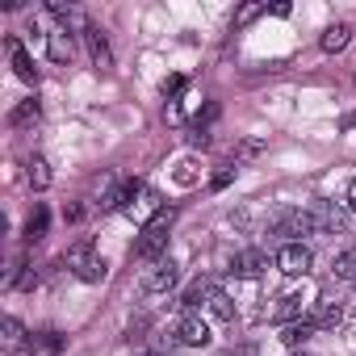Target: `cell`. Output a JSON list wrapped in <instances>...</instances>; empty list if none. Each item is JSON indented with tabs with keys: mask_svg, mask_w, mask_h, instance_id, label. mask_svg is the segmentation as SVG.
I'll return each mask as SVG.
<instances>
[{
	"mask_svg": "<svg viewBox=\"0 0 356 356\" xmlns=\"http://www.w3.org/2000/svg\"><path fill=\"white\" fill-rule=\"evenodd\" d=\"M210 310H214V318H222V323H231V318H235V302H231L222 289L210 298Z\"/></svg>",
	"mask_w": 356,
	"mask_h": 356,
	"instance_id": "obj_23",
	"label": "cell"
},
{
	"mask_svg": "<svg viewBox=\"0 0 356 356\" xmlns=\"http://www.w3.org/2000/svg\"><path fill=\"white\" fill-rule=\"evenodd\" d=\"M314 331H318V327H314L310 318H302V323H289V327L281 331V343H285V348H302V343H306Z\"/></svg>",
	"mask_w": 356,
	"mask_h": 356,
	"instance_id": "obj_15",
	"label": "cell"
},
{
	"mask_svg": "<svg viewBox=\"0 0 356 356\" xmlns=\"http://www.w3.org/2000/svg\"><path fill=\"white\" fill-rule=\"evenodd\" d=\"M30 185H34V189H47V185H51V163H47L42 155L30 159Z\"/></svg>",
	"mask_w": 356,
	"mask_h": 356,
	"instance_id": "obj_19",
	"label": "cell"
},
{
	"mask_svg": "<svg viewBox=\"0 0 356 356\" xmlns=\"http://www.w3.org/2000/svg\"><path fill=\"white\" fill-rule=\"evenodd\" d=\"M38 113H42V109H38V101H22V105L9 113V126H13V130H22V126L38 122Z\"/></svg>",
	"mask_w": 356,
	"mask_h": 356,
	"instance_id": "obj_17",
	"label": "cell"
},
{
	"mask_svg": "<svg viewBox=\"0 0 356 356\" xmlns=\"http://www.w3.org/2000/svg\"><path fill=\"white\" fill-rule=\"evenodd\" d=\"M335 277L356 281V252H339V256H335Z\"/></svg>",
	"mask_w": 356,
	"mask_h": 356,
	"instance_id": "obj_24",
	"label": "cell"
},
{
	"mask_svg": "<svg viewBox=\"0 0 356 356\" xmlns=\"http://www.w3.org/2000/svg\"><path fill=\"white\" fill-rule=\"evenodd\" d=\"M172 222H176V210L172 206H159L155 214H151V222L143 227V239H138V256L143 260H159L163 256V248H168V231H172Z\"/></svg>",
	"mask_w": 356,
	"mask_h": 356,
	"instance_id": "obj_1",
	"label": "cell"
},
{
	"mask_svg": "<svg viewBox=\"0 0 356 356\" xmlns=\"http://www.w3.org/2000/svg\"><path fill=\"white\" fill-rule=\"evenodd\" d=\"M348 210H356V176L348 181Z\"/></svg>",
	"mask_w": 356,
	"mask_h": 356,
	"instance_id": "obj_29",
	"label": "cell"
},
{
	"mask_svg": "<svg viewBox=\"0 0 356 356\" xmlns=\"http://www.w3.org/2000/svg\"><path fill=\"white\" fill-rule=\"evenodd\" d=\"M231 181H235V172H231V168H227V172H218V176H214V189H227V185H231Z\"/></svg>",
	"mask_w": 356,
	"mask_h": 356,
	"instance_id": "obj_28",
	"label": "cell"
},
{
	"mask_svg": "<svg viewBox=\"0 0 356 356\" xmlns=\"http://www.w3.org/2000/svg\"><path fill=\"white\" fill-rule=\"evenodd\" d=\"M176 281H181V268H176L172 260H155L151 273L143 277V289H147V293H168Z\"/></svg>",
	"mask_w": 356,
	"mask_h": 356,
	"instance_id": "obj_5",
	"label": "cell"
},
{
	"mask_svg": "<svg viewBox=\"0 0 356 356\" xmlns=\"http://www.w3.org/2000/svg\"><path fill=\"white\" fill-rule=\"evenodd\" d=\"M67 268H72L84 285H101V281H105V273H109V268H105V260H101V256H92V243H88V239H84V243H76V248L67 252Z\"/></svg>",
	"mask_w": 356,
	"mask_h": 356,
	"instance_id": "obj_2",
	"label": "cell"
},
{
	"mask_svg": "<svg viewBox=\"0 0 356 356\" xmlns=\"http://www.w3.org/2000/svg\"><path fill=\"white\" fill-rule=\"evenodd\" d=\"M310 264H314V252H310L306 243H285V248L277 252V268H281L285 277H306Z\"/></svg>",
	"mask_w": 356,
	"mask_h": 356,
	"instance_id": "obj_3",
	"label": "cell"
},
{
	"mask_svg": "<svg viewBox=\"0 0 356 356\" xmlns=\"http://www.w3.org/2000/svg\"><path fill=\"white\" fill-rule=\"evenodd\" d=\"M310 214H314V227H318V231H343V227H348V214H343L339 206H331V202H314Z\"/></svg>",
	"mask_w": 356,
	"mask_h": 356,
	"instance_id": "obj_6",
	"label": "cell"
},
{
	"mask_svg": "<svg viewBox=\"0 0 356 356\" xmlns=\"http://www.w3.org/2000/svg\"><path fill=\"white\" fill-rule=\"evenodd\" d=\"M293 356H298V352H293Z\"/></svg>",
	"mask_w": 356,
	"mask_h": 356,
	"instance_id": "obj_33",
	"label": "cell"
},
{
	"mask_svg": "<svg viewBox=\"0 0 356 356\" xmlns=\"http://www.w3.org/2000/svg\"><path fill=\"white\" fill-rule=\"evenodd\" d=\"M260 13H264V5H243V9L235 13V30H243V26H252V22H256Z\"/></svg>",
	"mask_w": 356,
	"mask_h": 356,
	"instance_id": "obj_26",
	"label": "cell"
},
{
	"mask_svg": "<svg viewBox=\"0 0 356 356\" xmlns=\"http://www.w3.org/2000/svg\"><path fill=\"white\" fill-rule=\"evenodd\" d=\"M298 314H302V298H298V293H285V298H281V306L273 310V318H277V323H285V327H289Z\"/></svg>",
	"mask_w": 356,
	"mask_h": 356,
	"instance_id": "obj_18",
	"label": "cell"
},
{
	"mask_svg": "<svg viewBox=\"0 0 356 356\" xmlns=\"http://www.w3.org/2000/svg\"><path fill=\"white\" fill-rule=\"evenodd\" d=\"M339 318H343L339 302H318V306H314V314H310V323H314L318 331H331V327H339Z\"/></svg>",
	"mask_w": 356,
	"mask_h": 356,
	"instance_id": "obj_13",
	"label": "cell"
},
{
	"mask_svg": "<svg viewBox=\"0 0 356 356\" xmlns=\"http://www.w3.org/2000/svg\"><path fill=\"white\" fill-rule=\"evenodd\" d=\"M67 348V335H59V331H42V335H34L30 343H26V356H59Z\"/></svg>",
	"mask_w": 356,
	"mask_h": 356,
	"instance_id": "obj_9",
	"label": "cell"
},
{
	"mask_svg": "<svg viewBox=\"0 0 356 356\" xmlns=\"http://www.w3.org/2000/svg\"><path fill=\"white\" fill-rule=\"evenodd\" d=\"M214 293H218V285H214L210 277H202V281H193V285L185 289L181 306H185V310H193V306H202V302H206V298H214Z\"/></svg>",
	"mask_w": 356,
	"mask_h": 356,
	"instance_id": "obj_12",
	"label": "cell"
},
{
	"mask_svg": "<svg viewBox=\"0 0 356 356\" xmlns=\"http://www.w3.org/2000/svg\"><path fill=\"white\" fill-rule=\"evenodd\" d=\"M239 356H252V352H248V348H243V352H239Z\"/></svg>",
	"mask_w": 356,
	"mask_h": 356,
	"instance_id": "obj_30",
	"label": "cell"
},
{
	"mask_svg": "<svg viewBox=\"0 0 356 356\" xmlns=\"http://www.w3.org/2000/svg\"><path fill=\"white\" fill-rule=\"evenodd\" d=\"M348 38H352V30H348V26H331V30H323L318 47H323L327 55H335V51H343V47H348Z\"/></svg>",
	"mask_w": 356,
	"mask_h": 356,
	"instance_id": "obj_16",
	"label": "cell"
},
{
	"mask_svg": "<svg viewBox=\"0 0 356 356\" xmlns=\"http://www.w3.org/2000/svg\"><path fill=\"white\" fill-rule=\"evenodd\" d=\"M47 222H51V214H47L42 206H38V210H34V218L26 222V239H30V243H38V239L47 235Z\"/></svg>",
	"mask_w": 356,
	"mask_h": 356,
	"instance_id": "obj_22",
	"label": "cell"
},
{
	"mask_svg": "<svg viewBox=\"0 0 356 356\" xmlns=\"http://www.w3.org/2000/svg\"><path fill=\"white\" fill-rule=\"evenodd\" d=\"M143 356H159V352H143Z\"/></svg>",
	"mask_w": 356,
	"mask_h": 356,
	"instance_id": "obj_31",
	"label": "cell"
},
{
	"mask_svg": "<svg viewBox=\"0 0 356 356\" xmlns=\"http://www.w3.org/2000/svg\"><path fill=\"white\" fill-rule=\"evenodd\" d=\"M9 59H13V72H17L26 84H38V67H34V59L26 55V47H22L17 38H9Z\"/></svg>",
	"mask_w": 356,
	"mask_h": 356,
	"instance_id": "obj_10",
	"label": "cell"
},
{
	"mask_svg": "<svg viewBox=\"0 0 356 356\" xmlns=\"http://www.w3.org/2000/svg\"><path fill=\"white\" fill-rule=\"evenodd\" d=\"M176 339L189 343V348H206V343H210V327H206L202 318L185 314V318H181V327H176Z\"/></svg>",
	"mask_w": 356,
	"mask_h": 356,
	"instance_id": "obj_7",
	"label": "cell"
},
{
	"mask_svg": "<svg viewBox=\"0 0 356 356\" xmlns=\"http://www.w3.org/2000/svg\"><path fill=\"white\" fill-rule=\"evenodd\" d=\"M84 42H88V55H92L97 67H109V63H113V59H109V42H105V34H101L97 26H84Z\"/></svg>",
	"mask_w": 356,
	"mask_h": 356,
	"instance_id": "obj_11",
	"label": "cell"
},
{
	"mask_svg": "<svg viewBox=\"0 0 356 356\" xmlns=\"http://www.w3.org/2000/svg\"><path fill=\"white\" fill-rule=\"evenodd\" d=\"M181 92H185V76H168V80H163V97H168V101H176Z\"/></svg>",
	"mask_w": 356,
	"mask_h": 356,
	"instance_id": "obj_27",
	"label": "cell"
},
{
	"mask_svg": "<svg viewBox=\"0 0 356 356\" xmlns=\"http://www.w3.org/2000/svg\"><path fill=\"white\" fill-rule=\"evenodd\" d=\"M47 51H51L55 63H67V59H72V42H67V34H51V38H47Z\"/></svg>",
	"mask_w": 356,
	"mask_h": 356,
	"instance_id": "obj_20",
	"label": "cell"
},
{
	"mask_svg": "<svg viewBox=\"0 0 356 356\" xmlns=\"http://www.w3.org/2000/svg\"><path fill=\"white\" fill-rule=\"evenodd\" d=\"M306 231H318L310 210H281L273 218V235H306Z\"/></svg>",
	"mask_w": 356,
	"mask_h": 356,
	"instance_id": "obj_4",
	"label": "cell"
},
{
	"mask_svg": "<svg viewBox=\"0 0 356 356\" xmlns=\"http://www.w3.org/2000/svg\"><path fill=\"white\" fill-rule=\"evenodd\" d=\"M172 176H176V185H197V163L193 159H181Z\"/></svg>",
	"mask_w": 356,
	"mask_h": 356,
	"instance_id": "obj_25",
	"label": "cell"
},
{
	"mask_svg": "<svg viewBox=\"0 0 356 356\" xmlns=\"http://www.w3.org/2000/svg\"><path fill=\"white\" fill-rule=\"evenodd\" d=\"M26 343V327L17 323V318H5V323H0V348H5V352H17Z\"/></svg>",
	"mask_w": 356,
	"mask_h": 356,
	"instance_id": "obj_14",
	"label": "cell"
},
{
	"mask_svg": "<svg viewBox=\"0 0 356 356\" xmlns=\"http://www.w3.org/2000/svg\"><path fill=\"white\" fill-rule=\"evenodd\" d=\"M264 264H268V256H264L260 248H248V252H239V256L231 260V273H235V277H260Z\"/></svg>",
	"mask_w": 356,
	"mask_h": 356,
	"instance_id": "obj_8",
	"label": "cell"
},
{
	"mask_svg": "<svg viewBox=\"0 0 356 356\" xmlns=\"http://www.w3.org/2000/svg\"><path fill=\"white\" fill-rule=\"evenodd\" d=\"M352 285H356V281H352Z\"/></svg>",
	"mask_w": 356,
	"mask_h": 356,
	"instance_id": "obj_32",
	"label": "cell"
},
{
	"mask_svg": "<svg viewBox=\"0 0 356 356\" xmlns=\"http://www.w3.org/2000/svg\"><path fill=\"white\" fill-rule=\"evenodd\" d=\"M134 193H138V185H134V181H126V185H118V189H113V193H109L101 206H105V210H118V206H126Z\"/></svg>",
	"mask_w": 356,
	"mask_h": 356,
	"instance_id": "obj_21",
	"label": "cell"
}]
</instances>
